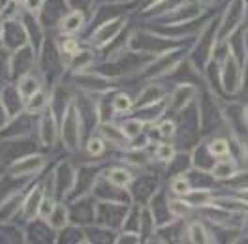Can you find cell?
<instances>
[{
  "label": "cell",
  "instance_id": "6da1fadb",
  "mask_svg": "<svg viewBox=\"0 0 248 244\" xmlns=\"http://www.w3.org/2000/svg\"><path fill=\"white\" fill-rule=\"evenodd\" d=\"M218 42V23L217 19H211L205 27H203L198 38L194 40V44L188 51V62H192L200 72H205L209 68V64L213 61V51Z\"/></svg>",
  "mask_w": 248,
  "mask_h": 244
},
{
  "label": "cell",
  "instance_id": "7a4b0ae2",
  "mask_svg": "<svg viewBox=\"0 0 248 244\" xmlns=\"http://www.w3.org/2000/svg\"><path fill=\"white\" fill-rule=\"evenodd\" d=\"M64 79L76 89V91L89 92V94H104L113 89H119V81L117 77H111L100 70H85V72H76V74H68L64 76Z\"/></svg>",
  "mask_w": 248,
  "mask_h": 244
},
{
  "label": "cell",
  "instance_id": "3957f363",
  "mask_svg": "<svg viewBox=\"0 0 248 244\" xmlns=\"http://www.w3.org/2000/svg\"><path fill=\"white\" fill-rule=\"evenodd\" d=\"M59 141L64 147V151L72 154L79 152L81 147H83V128H81V121H79L78 109H76L74 102L70 104V107L64 111V115L61 117Z\"/></svg>",
  "mask_w": 248,
  "mask_h": 244
},
{
  "label": "cell",
  "instance_id": "277c9868",
  "mask_svg": "<svg viewBox=\"0 0 248 244\" xmlns=\"http://www.w3.org/2000/svg\"><path fill=\"white\" fill-rule=\"evenodd\" d=\"M49 179H51L53 196L59 201H66L68 196L72 194L76 179H78V166L72 160H68V158L61 160V162H57V166H55Z\"/></svg>",
  "mask_w": 248,
  "mask_h": 244
},
{
  "label": "cell",
  "instance_id": "5b68a950",
  "mask_svg": "<svg viewBox=\"0 0 248 244\" xmlns=\"http://www.w3.org/2000/svg\"><path fill=\"white\" fill-rule=\"evenodd\" d=\"M130 27V15L115 17L104 21L102 25L94 27L89 36V46L94 47L96 51H102L104 47H108L111 42H115L121 34H124V30Z\"/></svg>",
  "mask_w": 248,
  "mask_h": 244
},
{
  "label": "cell",
  "instance_id": "8992f818",
  "mask_svg": "<svg viewBox=\"0 0 248 244\" xmlns=\"http://www.w3.org/2000/svg\"><path fill=\"white\" fill-rule=\"evenodd\" d=\"M132 203H119V201H96V213L94 222L109 228L113 231H121L124 226V220L128 216Z\"/></svg>",
  "mask_w": 248,
  "mask_h": 244
},
{
  "label": "cell",
  "instance_id": "52a82bcc",
  "mask_svg": "<svg viewBox=\"0 0 248 244\" xmlns=\"http://www.w3.org/2000/svg\"><path fill=\"white\" fill-rule=\"evenodd\" d=\"M27 44H29V34H27L23 21L17 15V10L14 15L2 17L0 19V46L12 53Z\"/></svg>",
  "mask_w": 248,
  "mask_h": 244
},
{
  "label": "cell",
  "instance_id": "ba28073f",
  "mask_svg": "<svg viewBox=\"0 0 248 244\" xmlns=\"http://www.w3.org/2000/svg\"><path fill=\"white\" fill-rule=\"evenodd\" d=\"M47 162H49V156L47 154L32 151V152L21 156L14 164H10L6 168V173H10L16 179H31L32 181V179H36L46 169Z\"/></svg>",
  "mask_w": 248,
  "mask_h": 244
},
{
  "label": "cell",
  "instance_id": "9c48e42d",
  "mask_svg": "<svg viewBox=\"0 0 248 244\" xmlns=\"http://www.w3.org/2000/svg\"><path fill=\"white\" fill-rule=\"evenodd\" d=\"M40 121H38V132H36V139H38V145L42 149L47 151H53L59 143V132H61V121L59 117L55 115V111L51 109V106H47L44 109V113L38 115Z\"/></svg>",
  "mask_w": 248,
  "mask_h": 244
},
{
  "label": "cell",
  "instance_id": "30bf717a",
  "mask_svg": "<svg viewBox=\"0 0 248 244\" xmlns=\"http://www.w3.org/2000/svg\"><path fill=\"white\" fill-rule=\"evenodd\" d=\"M36 64H38V51L31 44L12 51L10 53V79L16 81L21 76L34 72Z\"/></svg>",
  "mask_w": 248,
  "mask_h": 244
},
{
  "label": "cell",
  "instance_id": "8fae6325",
  "mask_svg": "<svg viewBox=\"0 0 248 244\" xmlns=\"http://www.w3.org/2000/svg\"><path fill=\"white\" fill-rule=\"evenodd\" d=\"M198 100V87L194 83H175L173 91L168 94L166 98V107H168V113L173 115H179L183 109L194 104Z\"/></svg>",
  "mask_w": 248,
  "mask_h": 244
},
{
  "label": "cell",
  "instance_id": "7c38bea8",
  "mask_svg": "<svg viewBox=\"0 0 248 244\" xmlns=\"http://www.w3.org/2000/svg\"><path fill=\"white\" fill-rule=\"evenodd\" d=\"M220 66V85H222V91L226 94H235L241 89V83H243V70H241V64L237 61V57L230 53L224 62L218 64Z\"/></svg>",
  "mask_w": 248,
  "mask_h": 244
},
{
  "label": "cell",
  "instance_id": "4fadbf2b",
  "mask_svg": "<svg viewBox=\"0 0 248 244\" xmlns=\"http://www.w3.org/2000/svg\"><path fill=\"white\" fill-rule=\"evenodd\" d=\"M245 10H247V0H230L222 21L218 25V40H228L233 32L239 29L243 17H245Z\"/></svg>",
  "mask_w": 248,
  "mask_h": 244
},
{
  "label": "cell",
  "instance_id": "5bb4252c",
  "mask_svg": "<svg viewBox=\"0 0 248 244\" xmlns=\"http://www.w3.org/2000/svg\"><path fill=\"white\" fill-rule=\"evenodd\" d=\"M162 186L158 175L143 171L141 175H136L134 183L130 186V194H132V203H140V205H147L149 199L153 198L156 190Z\"/></svg>",
  "mask_w": 248,
  "mask_h": 244
},
{
  "label": "cell",
  "instance_id": "9a60e30c",
  "mask_svg": "<svg viewBox=\"0 0 248 244\" xmlns=\"http://www.w3.org/2000/svg\"><path fill=\"white\" fill-rule=\"evenodd\" d=\"M93 194L96 201H119V203H132V194L130 190L119 188L113 183H109L104 175V171L100 173V177L96 179V183L93 186Z\"/></svg>",
  "mask_w": 248,
  "mask_h": 244
},
{
  "label": "cell",
  "instance_id": "2e32d148",
  "mask_svg": "<svg viewBox=\"0 0 248 244\" xmlns=\"http://www.w3.org/2000/svg\"><path fill=\"white\" fill-rule=\"evenodd\" d=\"M46 183H42V181H38V183L32 184L31 188H27L25 198H23V207H21V216H23V220L27 224L38 218L40 207H42V201L46 198Z\"/></svg>",
  "mask_w": 248,
  "mask_h": 244
},
{
  "label": "cell",
  "instance_id": "e0dca14e",
  "mask_svg": "<svg viewBox=\"0 0 248 244\" xmlns=\"http://www.w3.org/2000/svg\"><path fill=\"white\" fill-rule=\"evenodd\" d=\"M168 85L166 83H156V81H149L145 87H141V91L138 92V96L134 98V111L141 109V107L156 106L166 102L168 98Z\"/></svg>",
  "mask_w": 248,
  "mask_h": 244
},
{
  "label": "cell",
  "instance_id": "ac0fdd59",
  "mask_svg": "<svg viewBox=\"0 0 248 244\" xmlns=\"http://www.w3.org/2000/svg\"><path fill=\"white\" fill-rule=\"evenodd\" d=\"M66 12H70L66 0H44V8L38 14V17L47 32L57 30V27H59L62 17L66 15Z\"/></svg>",
  "mask_w": 248,
  "mask_h": 244
},
{
  "label": "cell",
  "instance_id": "d6986e66",
  "mask_svg": "<svg viewBox=\"0 0 248 244\" xmlns=\"http://www.w3.org/2000/svg\"><path fill=\"white\" fill-rule=\"evenodd\" d=\"M70 216L72 222L79 226H89L94 222V213H96V198L93 194L79 198L76 201H70Z\"/></svg>",
  "mask_w": 248,
  "mask_h": 244
},
{
  "label": "cell",
  "instance_id": "ffe728a7",
  "mask_svg": "<svg viewBox=\"0 0 248 244\" xmlns=\"http://www.w3.org/2000/svg\"><path fill=\"white\" fill-rule=\"evenodd\" d=\"M147 207H149V211H151L153 218H155L156 228L168 224L171 220H175V216H173L170 211V198H168V192L162 190V186L153 194V198L149 199Z\"/></svg>",
  "mask_w": 248,
  "mask_h": 244
},
{
  "label": "cell",
  "instance_id": "44dd1931",
  "mask_svg": "<svg viewBox=\"0 0 248 244\" xmlns=\"http://www.w3.org/2000/svg\"><path fill=\"white\" fill-rule=\"evenodd\" d=\"M94 134H98L100 137H104V141L108 143L111 149H115V151H124V149L130 147V139L123 134L121 126L115 124L113 121H102L98 124V128H96Z\"/></svg>",
  "mask_w": 248,
  "mask_h": 244
},
{
  "label": "cell",
  "instance_id": "7402d4cb",
  "mask_svg": "<svg viewBox=\"0 0 248 244\" xmlns=\"http://www.w3.org/2000/svg\"><path fill=\"white\" fill-rule=\"evenodd\" d=\"M87 21H89V14L87 12L70 10L61 19V23L57 27V32L62 34V36H78L79 32L87 27Z\"/></svg>",
  "mask_w": 248,
  "mask_h": 244
},
{
  "label": "cell",
  "instance_id": "603a6c76",
  "mask_svg": "<svg viewBox=\"0 0 248 244\" xmlns=\"http://www.w3.org/2000/svg\"><path fill=\"white\" fill-rule=\"evenodd\" d=\"M0 102L8 109L10 117H17L21 113H25V102L21 98V94L17 91L16 83H4L0 87Z\"/></svg>",
  "mask_w": 248,
  "mask_h": 244
},
{
  "label": "cell",
  "instance_id": "cb8c5ba5",
  "mask_svg": "<svg viewBox=\"0 0 248 244\" xmlns=\"http://www.w3.org/2000/svg\"><path fill=\"white\" fill-rule=\"evenodd\" d=\"M57 239V231L47 224L46 220L36 218L29 222L27 228V243H55Z\"/></svg>",
  "mask_w": 248,
  "mask_h": 244
},
{
  "label": "cell",
  "instance_id": "d4e9b609",
  "mask_svg": "<svg viewBox=\"0 0 248 244\" xmlns=\"http://www.w3.org/2000/svg\"><path fill=\"white\" fill-rule=\"evenodd\" d=\"M96 53H98V51L91 46L81 47L74 57H70L68 61L64 62L66 72H68V74H76V72H85V70H89L94 62H96Z\"/></svg>",
  "mask_w": 248,
  "mask_h": 244
},
{
  "label": "cell",
  "instance_id": "484cf974",
  "mask_svg": "<svg viewBox=\"0 0 248 244\" xmlns=\"http://www.w3.org/2000/svg\"><path fill=\"white\" fill-rule=\"evenodd\" d=\"M44 85H46V79L42 77L40 72L38 74L29 72V74H25V76H21L19 79H16V87L17 91H19V94H21V98H23V102H27L32 94L42 91Z\"/></svg>",
  "mask_w": 248,
  "mask_h": 244
},
{
  "label": "cell",
  "instance_id": "4316f807",
  "mask_svg": "<svg viewBox=\"0 0 248 244\" xmlns=\"http://www.w3.org/2000/svg\"><path fill=\"white\" fill-rule=\"evenodd\" d=\"M104 175L109 183H113L119 188H124V190H130V186L134 183L136 175L134 171L128 168V166H111V168L104 169Z\"/></svg>",
  "mask_w": 248,
  "mask_h": 244
},
{
  "label": "cell",
  "instance_id": "83f0119b",
  "mask_svg": "<svg viewBox=\"0 0 248 244\" xmlns=\"http://www.w3.org/2000/svg\"><path fill=\"white\" fill-rule=\"evenodd\" d=\"M186 241L196 244H207V243H215V237H213V233L209 231V228L203 222H200V220H190L186 224Z\"/></svg>",
  "mask_w": 248,
  "mask_h": 244
},
{
  "label": "cell",
  "instance_id": "f1b7e54d",
  "mask_svg": "<svg viewBox=\"0 0 248 244\" xmlns=\"http://www.w3.org/2000/svg\"><path fill=\"white\" fill-rule=\"evenodd\" d=\"M46 222L51 226V228L55 229L57 233H59V231H62L66 226H70V224H72L70 207L66 205V201H57V205L53 207V211H51V214L47 216Z\"/></svg>",
  "mask_w": 248,
  "mask_h": 244
},
{
  "label": "cell",
  "instance_id": "f546056e",
  "mask_svg": "<svg viewBox=\"0 0 248 244\" xmlns=\"http://www.w3.org/2000/svg\"><path fill=\"white\" fill-rule=\"evenodd\" d=\"M209 173L213 181H230V179H235V175L239 173V166L235 160L226 156V158H218V162L213 164Z\"/></svg>",
  "mask_w": 248,
  "mask_h": 244
},
{
  "label": "cell",
  "instance_id": "4dcf8cb0",
  "mask_svg": "<svg viewBox=\"0 0 248 244\" xmlns=\"http://www.w3.org/2000/svg\"><path fill=\"white\" fill-rule=\"evenodd\" d=\"M185 199L194 211H203V209H207V207L213 205L215 196H213V190L211 188H192L185 196Z\"/></svg>",
  "mask_w": 248,
  "mask_h": 244
},
{
  "label": "cell",
  "instance_id": "1f68e13d",
  "mask_svg": "<svg viewBox=\"0 0 248 244\" xmlns=\"http://www.w3.org/2000/svg\"><path fill=\"white\" fill-rule=\"evenodd\" d=\"M192 169V158H190V152H177L173 156V160L166 164L164 168V175L171 179V177H177V175H186L188 171Z\"/></svg>",
  "mask_w": 248,
  "mask_h": 244
},
{
  "label": "cell",
  "instance_id": "d6a6232c",
  "mask_svg": "<svg viewBox=\"0 0 248 244\" xmlns=\"http://www.w3.org/2000/svg\"><path fill=\"white\" fill-rule=\"evenodd\" d=\"M0 243H27V229L14 222H0Z\"/></svg>",
  "mask_w": 248,
  "mask_h": 244
},
{
  "label": "cell",
  "instance_id": "836d02e7",
  "mask_svg": "<svg viewBox=\"0 0 248 244\" xmlns=\"http://www.w3.org/2000/svg\"><path fill=\"white\" fill-rule=\"evenodd\" d=\"M109 145L104 141V137H100L98 134H93L85 139L83 143V151H85V156L89 160H100L104 154L108 152Z\"/></svg>",
  "mask_w": 248,
  "mask_h": 244
},
{
  "label": "cell",
  "instance_id": "e575fe53",
  "mask_svg": "<svg viewBox=\"0 0 248 244\" xmlns=\"http://www.w3.org/2000/svg\"><path fill=\"white\" fill-rule=\"evenodd\" d=\"M111 109L113 115H128L134 111V98L124 91H113L111 92Z\"/></svg>",
  "mask_w": 248,
  "mask_h": 244
},
{
  "label": "cell",
  "instance_id": "d590c367",
  "mask_svg": "<svg viewBox=\"0 0 248 244\" xmlns=\"http://www.w3.org/2000/svg\"><path fill=\"white\" fill-rule=\"evenodd\" d=\"M190 158H192V168L202 169V171H211L213 168V164H211L213 156L207 149V143H198L196 147H192Z\"/></svg>",
  "mask_w": 248,
  "mask_h": 244
},
{
  "label": "cell",
  "instance_id": "8d00e7d4",
  "mask_svg": "<svg viewBox=\"0 0 248 244\" xmlns=\"http://www.w3.org/2000/svg\"><path fill=\"white\" fill-rule=\"evenodd\" d=\"M49 106V92L46 89L38 91L32 94L31 98L25 102V113H29L32 117H38L40 113H44V109Z\"/></svg>",
  "mask_w": 248,
  "mask_h": 244
},
{
  "label": "cell",
  "instance_id": "74e56055",
  "mask_svg": "<svg viewBox=\"0 0 248 244\" xmlns=\"http://www.w3.org/2000/svg\"><path fill=\"white\" fill-rule=\"evenodd\" d=\"M119 126H121V130H123L124 136L130 139V141H134V139L140 137L141 134L145 132V128H147L149 124H147L145 121H141L140 117H132V119L123 121Z\"/></svg>",
  "mask_w": 248,
  "mask_h": 244
},
{
  "label": "cell",
  "instance_id": "f35d334b",
  "mask_svg": "<svg viewBox=\"0 0 248 244\" xmlns=\"http://www.w3.org/2000/svg\"><path fill=\"white\" fill-rule=\"evenodd\" d=\"M59 36L61 38H57V44H59V49H61L62 59L66 62L81 49V42L78 40V36H62V34H59Z\"/></svg>",
  "mask_w": 248,
  "mask_h": 244
},
{
  "label": "cell",
  "instance_id": "ab89813d",
  "mask_svg": "<svg viewBox=\"0 0 248 244\" xmlns=\"http://www.w3.org/2000/svg\"><path fill=\"white\" fill-rule=\"evenodd\" d=\"M177 154V149H175V145L173 143H168V141H160L158 145H155V162L156 164H168L173 160V156Z\"/></svg>",
  "mask_w": 248,
  "mask_h": 244
},
{
  "label": "cell",
  "instance_id": "60d3db41",
  "mask_svg": "<svg viewBox=\"0 0 248 244\" xmlns=\"http://www.w3.org/2000/svg\"><path fill=\"white\" fill-rule=\"evenodd\" d=\"M170 194L175 198H185L186 194L192 190V184L190 179L186 175H177V177H171L170 179Z\"/></svg>",
  "mask_w": 248,
  "mask_h": 244
},
{
  "label": "cell",
  "instance_id": "b9f144b4",
  "mask_svg": "<svg viewBox=\"0 0 248 244\" xmlns=\"http://www.w3.org/2000/svg\"><path fill=\"white\" fill-rule=\"evenodd\" d=\"M170 211L171 214L175 216V218H179V220H188L190 216H192V213H194V209L186 203L185 198H170Z\"/></svg>",
  "mask_w": 248,
  "mask_h": 244
},
{
  "label": "cell",
  "instance_id": "7bdbcfd3",
  "mask_svg": "<svg viewBox=\"0 0 248 244\" xmlns=\"http://www.w3.org/2000/svg\"><path fill=\"white\" fill-rule=\"evenodd\" d=\"M207 149H209V152L213 158H226L228 154H230V143H228V139L224 137H215L213 141H209L207 143Z\"/></svg>",
  "mask_w": 248,
  "mask_h": 244
},
{
  "label": "cell",
  "instance_id": "ee69618b",
  "mask_svg": "<svg viewBox=\"0 0 248 244\" xmlns=\"http://www.w3.org/2000/svg\"><path fill=\"white\" fill-rule=\"evenodd\" d=\"M156 126H158L164 139H173L177 136V119H171V117L170 119H160L156 122Z\"/></svg>",
  "mask_w": 248,
  "mask_h": 244
},
{
  "label": "cell",
  "instance_id": "f6af8a7d",
  "mask_svg": "<svg viewBox=\"0 0 248 244\" xmlns=\"http://www.w3.org/2000/svg\"><path fill=\"white\" fill-rule=\"evenodd\" d=\"M115 243L138 244V243H143V239H141V235L138 233V231H126V229H121V231L117 233V237H115Z\"/></svg>",
  "mask_w": 248,
  "mask_h": 244
},
{
  "label": "cell",
  "instance_id": "bcb514c9",
  "mask_svg": "<svg viewBox=\"0 0 248 244\" xmlns=\"http://www.w3.org/2000/svg\"><path fill=\"white\" fill-rule=\"evenodd\" d=\"M66 4H68L70 10H81V12L91 14L93 12L94 0H66Z\"/></svg>",
  "mask_w": 248,
  "mask_h": 244
},
{
  "label": "cell",
  "instance_id": "7dc6e473",
  "mask_svg": "<svg viewBox=\"0 0 248 244\" xmlns=\"http://www.w3.org/2000/svg\"><path fill=\"white\" fill-rule=\"evenodd\" d=\"M23 8H25L29 14H34V15H38V14L42 12V8H44V0H25Z\"/></svg>",
  "mask_w": 248,
  "mask_h": 244
},
{
  "label": "cell",
  "instance_id": "c3c4849f",
  "mask_svg": "<svg viewBox=\"0 0 248 244\" xmlns=\"http://www.w3.org/2000/svg\"><path fill=\"white\" fill-rule=\"evenodd\" d=\"M10 119H12V117H10L8 109H6V107H4V104L0 102V130H2V128H4L8 122H10Z\"/></svg>",
  "mask_w": 248,
  "mask_h": 244
},
{
  "label": "cell",
  "instance_id": "681fc988",
  "mask_svg": "<svg viewBox=\"0 0 248 244\" xmlns=\"http://www.w3.org/2000/svg\"><path fill=\"white\" fill-rule=\"evenodd\" d=\"M12 6H16L14 0H0V19L8 14V10H10Z\"/></svg>",
  "mask_w": 248,
  "mask_h": 244
},
{
  "label": "cell",
  "instance_id": "f907efd6",
  "mask_svg": "<svg viewBox=\"0 0 248 244\" xmlns=\"http://www.w3.org/2000/svg\"><path fill=\"white\" fill-rule=\"evenodd\" d=\"M196 2H198V4L202 6L203 10H205V8H211V6H213V4L217 2V0H196Z\"/></svg>",
  "mask_w": 248,
  "mask_h": 244
},
{
  "label": "cell",
  "instance_id": "816d5d0a",
  "mask_svg": "<svg viewBox=\"0 0 248 244\" xmlns=\"http://www.w3.org/2000/svg\"><path fill=\"white\" fill-rule=\"evenodd\" d=\"M243 113H245V119H247V121H248V106L245 107V109H243Z\"/></svg>",
  "mask_w": 248,
  "mask_h": 244
},
{
  "label": "cell",
  "instance_id": "f5cc1de1",
  "mask_svg": "<svg viewBox=\"0 0 248 244\" xmlns=\"http://www.w3.org/2000/svg\"><path fill=\"white\" fill-rule=\"evenodd\" d=\"M16 4H25V0H14Z\"/></svg>",
  "mask_w": 248,
  "mask_h": 244
},
{
  "label": "cell",
  "instance_id": "db71d44e",
  "mask_svg": "<svg viewBox=\"0 0 248 244\" xmlns=\"http://www.w3.org/2000/svg\"><path fill=\"white\" fill-rule=\"evenodd\" d=\"M245 226H247V229H248V216H247V222H245Z\"/></svg>",
  "mask_w": 248,
  "mask_h": 244
},
{
  "label": "cell",
  "instance_id": "11a10c76",
  "mask_svg": "<svg viewBox=\"0 0 248 244\" xmlns=\"http://www.w3.org/2000/svg\"><path fill=\"white\" fill-rule=\"evenodd\" d=\"M0 173H2V166H0Z\"/></svg>",
  "mask_w": 248,
  "mask_h": 244
}]
</instances>
